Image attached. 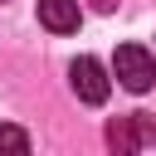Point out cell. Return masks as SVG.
Instances as JSON below:
<instances>
[{"instance_id":"1","label":"cell","mask_w":156,"mask_h":156,"mask_svg":"<svg viewBox=\"0 0 156 156\" xmlns=\"http://www.w3.org/2000/svg\"><path fill=\"white\" fill-rule=\"evenodd\" d=\"M112 73H117V83H122L127 93H146V88L156 83V58H151L141 44H117Z\"/></svg>"},{"instance_id":"2","label":"cell","mask_w":156,"mask_h":156,"mask_svg":"<svg viewBox=\"0 0 156 156\" xmlns=\"http://www.w3.org/2000/svg\"><path fill=\"white\" fill-rule=\"evenodd\" d=\"M68 83H73L78 102H88V107H102L107 93H112V78H107V68H102L93 54H83V58L68 63Z\"/></svg>"},{"instance_id":"3","label":"cell","mask_w":156,"mask_h":156,"mask_svg":"<svg viewBox=\"0 0 156 156\" xmlns=\"http://www.w3.org/2000/svg\"><path fill=\"white\" fill-rule=\"evenodd\" d=\"M151 136H156V127H151L141 112H136V117H117V122L107 127V146H112V151H136V146H146Z\"/></svg>"},{"instance_id":"4","label":"cell","mask_w":156,"mask_h":156,"mask_svg":"<svg viewBox=\"0 0 156 156\" xmlns=\"http://www.w3.org/2000/svg\"><path fill=\"white\" fill-rule=\"evenodd\" d=\"M78 20H83L78 0H39V24H44L49 34H73Z\"/></svg>"},{"instance_id":"5","label":"cell","mask_w":156,"mask_h":156,"mask_svg":"<svg viewBox=\"0 0 156 156\" xmlns=\"http://www.w3.org/2000/svg\"><path fill=\"white\" fill-rule=\"evenodd\" d=\"M24 156L29 151V132H20V127H0V156Z\"/></svg>"},{"instance_id":"6","label":"cell","mask_w":156,"mask_h":156,"mask_svg":"<svg viewBox=\"0 0 156 156\" xmlns=\"http://www.w3.org/2000/svg\"><path fill=\"white\" fill-rule=\"evenodd\" d=\"M88 5H93L98 15H112V10H117V0H88Z\"/></svg>"}]
</instances>
